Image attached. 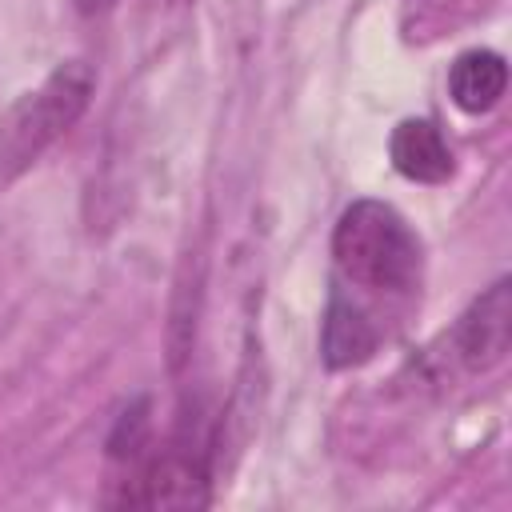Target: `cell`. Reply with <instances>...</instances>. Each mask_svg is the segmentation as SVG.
<instances>
[{
  "label": "cell",
  "mask_w": 512,
  "mask_h": 512,
  "mask_svg": "<svg viewBox=\"0 0 512 512\" xmlns=\"http://www.w3.org/2000/svg\"><path fill=\"white\" fill-rule=\"evenodd\" d=\"M72 4H76V8L84 12V16H100V12H108V8H116L120 0H72Z\"/></svg>",
  "instance_id": "obj_8"
},
{
  "label": "cell",
  "mask_w": 512,
  "mask_h": 512,
  "mask_svg": "<svg viewBox=\"0 0 512 512\" xmlns=\"http://www.w3.org/2000/svg\"><path fill=\"white\" fill-rule=\"evenodd\" d=\"M96 72L88 60L56 64L32 92L0 112V188L20 180L92 104Z\"/></svg>",
  "instance_id": "obj_2"
},
{
  "label": "cell",
  "mask_w": 512,
  "mask_h": 512,
  "mask_svg": "<svg viewBox=\"0 0 512 512\" xmlns=\"http://www.w3.org/2000/svg\"><path fill=\"white\" fill-rule=\"evenodd\" d=\"M380 344L376 324L368 320V312L360 304H352L344 292H336L328 300L324 312V332H320V352L328 368H356L364 364Z\"/></svg>",
  "instance_id": "obj_6"
},
{
  "label": "cell",
  "mask_w": 512,
  "mask_h": 512,
  "mask_svg": "<svg viewBox=\"0 0 512 512\" xmlns=\"http://www.w3.org/2000/svg\"><path fill=\"white\" fill-rule=\"evenodd\" d=\"M508 88V64L500 52L492 48H472V52H460L448 68V96L460 112H488L500 104Z\"/></svg>",
  "instance_id": "obj_7"
},
{
  "label": "cell",
  "mask_w": 512,
  "mask_h": 512,
  "mask_svg": "<svg viewBox=\"0 0 512 512\" xmlns=\"http://www.w3.org/2000/svg\"><path fill=\"white\" fill-rule=\"evenodd\" d=\"M204 464L192 444H168L156 456H148L132 480H124V504L144 508H200L208 500L204 492Z\"/></svg>",
  "instance_id": "obj_4"
},
{
  "label": "cell",
  "mask_w": 512,
  "mask_h": 512,
  "mask_svg": "<svg viewBox=\"0 0 512 512\" xmlns=\"http://www.w3.org/2000/svg\"><path fill=\"white\" fill-rule=\"evenodd\" d=\"M452 356L464 372H492L508 348H512V292L508 280H496L488 292H480L468 312L456 320V328L448 332Z\"/></svg>",
  "instance_id": "obj_3"
},
{
  "label": "cell",
  "mask_w": 512,
  "mask_h": 512,
  "mask_svg": "<svg viewBox=\"0 0 512 512\" xmlns=\"http://www.w3.org/2000/svg\"><path fill=\"white\" fill-rule=\"evenodd\" d=\"M332 260L344 284L372 296L420 292L424 248L412 224L384 200H356L332 228Z\"/></svg>",
  "instance_id": "obj_1"
},
{
  "label": "cell",
  "mask_w": 512,
  "mask_h": 512,
  "mask_svg": "<svg viewBox=\"0 0 512 512\" xmlns=\"http://www.w3.org/2000/svg\"><path fill=\"white\" fill-rule=\"evenodd\" d=\"M388 152H392V164L400 176L416 180V184H444L452 176V152H448V140L444 132L424 120V116H408L396 124L392 140H388Z\"/></svg>",
  "instance_id": "obj_5"
}]
</instances>
